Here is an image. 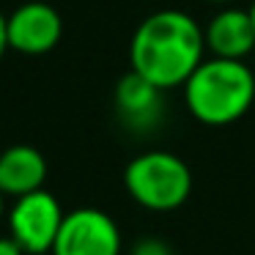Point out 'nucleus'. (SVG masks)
Returning a JSON list of instances; mask_svg holds the SVG:
<instances>
[{"mask_svg":"<svg viewBox=\"0 0 255 255\" xmlns=\"http://www.w3.org/2000/svg\"><path fill=\"white\" fill-rule=\"evenodd\" d=\"M206 58V36L195 17L178 8L154 11L134 28L129 66L162 91L181 88Z\"/></svg>","mask_w":255,"mask_h":255,"instance_id":"nucleus-1","label":"nucleus"},{"mask_svg":"<svg viewBox=\"0 0 255 255\" xmlns=\"http://www.w3.org/2000/svg\"><path fill=\"white\" fill-rule=\"evenodd\" d=\"M184 88V105L195 121L206 127H228L250 113L255 102V74L244 61L203 58L189 74Z\"/></svg>","mask_w":255,"mask_h":255,"instance_id":"nucleus-2","label":"nucleus"},{"mask_svg":"<svg viewBox=\"0 0 255 255\" xmlns=\"http://www.w3.org/2000/svg\"><path fill=\"white\" fill-rule=\"evenodd\" d=\"M129 198L148 211H176L192 195V170L173 151H143L124 167Z\"/></svg>","mask_w":255,"mask_h":255,"instance_id":"nucleus-3","label":"nucleus"},{"mask_svg":"<svg viewBox=\"0 0 255 255\" xmlns=\"http://www.w3.org/2000/svg\"><path fill=\"white\" fill-rule=\"evenodd\" d=\"M63 217L66 211L61 200L41 187L22 198H14V203L6 209V228L25 250V255H50Z\"/></svg>","mask_w":255,"mask_h":255,"instance_id":"nucleus-4","label":"nucleus"},{"mask_svg":"<svg viewBox=\"0 0 255 255\" xmlns=\"http://www.w3.org/2000/svg\"><path fill=\"white\" fill-rule=\"evenodd\" d=\"M124 242L107 211L83 206L66 211L50 255H121Z\"/></svg>","mask_w":255,"mask_h":255,"instance_id":"nucleus-5","label":"nucleus"},{"mask_svg":"<svg viewBox=\"0 0 255 255\" xmlns=\"http://www.w3.org/2000/svg\"><path fill=\"white\" fill-rule=\"evenodd\" d=\"M8 50L22 55H44L61 44L63 19L50 3L28 0L6 17Z\"/></svg>","mask_w":255,"mask_h":255,"instance_id":"nucleus-6","label":"nucleus"},{"mask_svg":"<svg viewBox=\"0 0 255 255\" xmlns=\"http://www.w3.org/2000/svg\"><path fill=\"white\" fill-rule=\"evenodd\" d=\"M206 52L214 58H231L244 61L250 52H255V25L250 17V8L222 6L203 28Z\"/></svg>","mask_w":255,"mask_h":255,"instance_id":"nucleus-7","label":"nucleus"},{"mask_svg":"<svg viewBox=\"0 0 255 255\" xmlns=\"http://www.w3.org/2000/svg\"><path fill=\"white\" fill-rule=\"evenodd\" d=\"M162 94L165 91L151 80L129 69L116 85V110L121 121L132 129H151L162 118Z\"/></svg>","mask_w":255,"mask_h":255,"instance_id":"nucleus-8","label":"nucleus"},{"mask_svg":"<svg viewBox=\"0 0 255 255\" xmlns=\"http://www.w3.org/2000/svg\"><path fill=\"white\" fill-rule=\"evenodd\" d=\"M47 181V159L33 145H8L0 154V192L6 198H22L41 189Z\"/></svg>","mask_w":255,"mask_h":255,"instance_id":"nucleus-9","label":"nucleus"},{"mask_svg":"<svg viewBox=\"0 0 255 255\" xmlns=\"http://www.w3.org/2000/svg\"><path fill=\"white\" fill-rule=\"evenodd\" d=\"M129 255H173V250H170V244L159 236H143L132 244Z\"/></svg>","mask_w":255,"mask_h":255,"instance_id":"nucleus-10","label":"nucleus"},{"mask_svg":"<svg viewBox=\"0 0 255 255\" xmlns=\"http://www.w3.org/2000/svg\"><path fill=\"white\" fill-rule=\"evenodd\" d=\"M0 255H25V250L17 244L11 233H0Z\"/></svg>","mask_w":255,"mask_h":255,"instance_id":"nucleus-11","label":"nucleus"},{"mask_svg":"<svg viewBox=\"0 0 255 255\" xmlns=\"http://www.w3.org/2000/svg\"><path fill=\"white\" fill-rule=\"evenodd\" d=\"M8 50V30H6V14H0V61Z\"/></svg>","mask_w":255,"mask_h":255,"instance_id":"nucleus-12","label":"nucleus"},{"mask_svg":"<svg viewBox=\"0 0 255 255\" xmlns=\"http://www.w3.org/2000/svg\"><path fill=\"white\" fill-rule=\"evenodd\" d=\"M6 220V195L0 192V222Z\"/></svg>","mask_w":255,"mask_h":255,"instance_id":"nucleus-13","label":"nucleus"},{"mask_svg":"<svg viewBox=\"0 0 255 255\" xmlns=\"http://www.w3.org/2000/svg\"><path fill=\"white\" fill-rule=\"evenodd\" d=\"M209 3H214V6H231L233 0H209Z\"/></svg>","mask_w":255,"mask_h":255,"instance_id":"nucleus-14","label":"nucleus"},{"mask_svg":"<svg viewBox=\"0 0 255 255\" xmlns=\"http://www.w3.org/2000/svg\"><path fill=\"white\" fill-rule=\"evenodd\" d=\"M250 17H253V25H255V0H253V6H250Z\"/></svg>","mask_w":255,"mask_h":255,"instance_id":"nucleus-15","label":"nucleus"}]
</instances>
